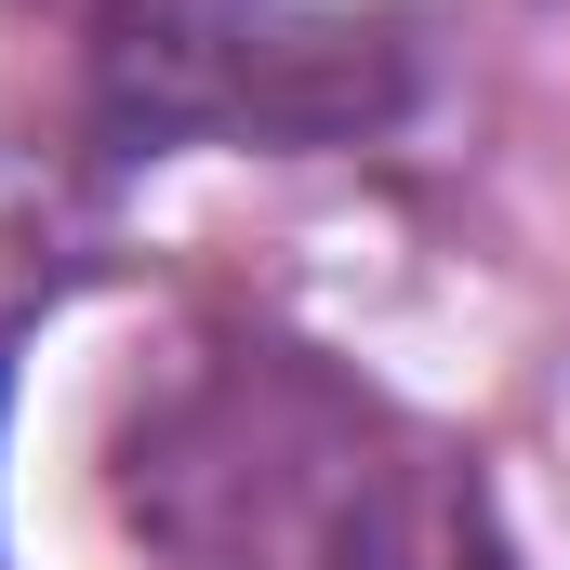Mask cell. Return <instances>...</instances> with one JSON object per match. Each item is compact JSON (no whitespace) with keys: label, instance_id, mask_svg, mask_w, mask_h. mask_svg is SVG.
<instances>
[{"label":"cell","instance_id":"cell-1","mask_svg":"<svg viewBox=\"0 0 570 570\" xmlns=\"http://www.w3.org/2000/svg\"><path fill=\"white\" fill-rule=\"evenodd\" d=\"M120 491L173 570H491L478 478L292 345H226L173 385L120 451Z\"/></svg>","mask_w":570,"mask_h":570},{"label":"cell","instance_id":"cell-2","mask_svg":"<svg viewBox=\"0 0 570 570\" xmlns=\"http://www.w3.org/2000/svg\"><path fill=\"white\" fill-rule=\"evenodd\" d=\"M412 107V53L318 0H107L94 120L120 146H358Z\"/></svg>","mask_w":570,"mask_h":570}]
</instances>
